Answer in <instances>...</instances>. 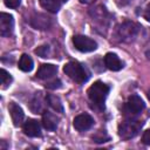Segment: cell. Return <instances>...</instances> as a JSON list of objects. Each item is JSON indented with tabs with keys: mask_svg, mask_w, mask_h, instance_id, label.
Here are the masks:
<instances>
[{
	"mask_svg": "<svg viewBox=\"0 0 150 150\" xmlns=\"http://www.w3.org/2000/svg\"><path fill=\"white\" fill-rule=\"evenodd\" d=\"M87 94L94 107L102 110L104 109V102L109 94V86L103 83L102 81H96L88 88Z\"/></svg>",
	"mask_w": 150,
	"mask_h": 150,
	"instance_id": "1",
	"label": "cell"
},
{
	"mask_svg": "<svg viewBox=\"0 0 150 150\" xmlns=\"http://www.w3.org/2000/svg\"><path fill=\"white\" fill-rule=\"evenodd\" d=\"M66 75L77 83H84L89 79V71L84 66L76 61H70L63 67Z\"/></svg>",
	"mask_w": 150,
	"mask_h": 150,
	"instance_id": "2",
	"label": "cell"
},
{
	"mask_svg": "<svg viewBox=\"0 0 150 150\" xmlns=\"http://www.w3.org/2000/svg\"><path fill=\"white\" fill-rule=\"evenodd\" d=\"M141 30V26L132 21H124L120 23L116 28V36L120 41L123 42H130L135 40V38L138 35Z\"/></svg>",
	"mask_w": 150,
	"mask_h": 150,
	"instance_id": "3",
	"label": "cell"
},
{
	"mask_svg": "<svg viewBox=\"0 0 150 150\" xmlns=\"http://www.w3.org/2000/svg\"><path fill=\"white\" fill-rule=\"evenodd\" d=\"M142 125H143V123L139 121H135V120L123 121L118 125V136L122 139H130L139 132Z\"/></svg>",
	"mask_w": 150,
	"mask_h": 150,
	"instance_id": "4",
	"label": "cell"
},
{
	"mask_svg": "<svg viewBox=\"0 0 150 150\" xmlns=\"http://www.w3.org/2000/svg\"><path fill=\"white\" fill-rule=\"evenodd\" d=\"M73 43H74V47L82 53H89L97 48L96 41L84 35H74Z\"/></svg>",
	"mask_w": 150,
	"mask_h": 150,
	"instance_id": "5",
	"label": "cell"
},
{
	"mask_svg": "<svg viewBox=\"0 0 150 150\" xmlns=\"http://www.w3.org/2000/svg\"><path fill=\"white\" fill-rule=\"evenodd\" d=\"M144 102L138 95H131L124 104V112L128 116L138 115L144 109Z\"/></svg>",
	"mask_w": 150,
	"mask_h": 150,
	"instance_id": "6",
	"label": "cell"
},
{
	"mask_svg": "<svg viewBox=\"0 0 150 150\" xmlns=\"http://www.w3.org/2000/svg\"><path fill=\"white\" fill-rule=\"evenodd\" d=\"M93 124H94V118L89 114H80L73 121V125L77 131H86L90 129Z\"/></svg>",
	"mask_w": 150,
	"mask_h": 150,
	"instance_id": "7",
	"label": "cell"
},
{
	"mask_svg": "<svg viewBox=\"0 0 150 150\" xmlns=\"http://www.w3.org/2000/svg\"><path fill=\"white\" fill-rule=\"evenodd\" d=\"M14 20L11 14L1 13L0 14V34L2 36H9L13 33Z\"/></svg>",
	"mask_w": 150,
	"mask_h": 150,
	"instance_id": "8",
	"label": "cell"
},
{
	"mask_svg": "<svg viewBox=\"0 0 150 150\" xmlns=\"http://www.w3.org/2000/svg\"><path fill=\"white\" fill-rule=\"evenodd\" d=\"M30 25L32 27H34L35 29H48L49 26H50V19L45 15V14H34L32 18H30Z\"/></svg>",
	"mask_w": 150,
	"mask_h": 150,
	"instance_id": "9",
	"label": "cell"
},
{
	"mask_svg": "<svg viewBox=\"0 0 150 150\" xmlns=\"http://www.w3.org/2000/svg\"><path fill=\"white\" fill-rule=\"evenodd\" d=\"M8 109H9V114H11V117H12V121H13V124L15 127H19L22 124L23 122V110L21 109V107L14 102H11L9 105H8Z\"/></svg>",
	"mask_w": 150,
	"mask_h": 150,
	"instance_id": "10",
	"label": "cell"
},
{
	"mask_svg": "<svg viewBox=\"0 0 150 150\" xmlns=\"http://www.w3.org/2000/svg\"><path fill=\"white\" fill-rule=\"evenodd\" d=\"M57 73V67L52 63H43L39 67L36 71V76L41 80H48L52 79Z\"/></svg>",
	"mask_w": 150,
	"mask_h": 150,
	"instance_id": "11",
	"label": "cell"
},
{
	"mask_svg": "<svg viewBox=\"0 0 150 150\" xmlns=\"http://www.w3.org/2000/svg\"><path fill=\"white\" fill-rule=\"evenodd\" d=\"M104 64L108 69L112 71L121 70L123 68V62L120 60V57L114 53H107L104 56Z\"/></svg>",
	"mask_w": 150,
	"mask_h": 150,
	"instance_id": "12",
	"label": "cell"
},
{
	"mask_svg": "<svg viewBox=\"0 0 150 150\" xmlns=\"http://www.w3.org/2000/svg\"><path fill=\"white\" fill-rule=\"evenodd\" d=\"M23 131L29 137H38L41 135V128L36 120H27L23 124Z\"/></svg>",
	"mask_w": 150,
	"mask_h": 150,
	"instance_id": "13",
	"label": "cell"
},
{
	"mask_svg": "<svg viewBox=\"0 0 150 150\" xmlns=\"http://www.w3.org/2000/svg\"><path fill=\"white\" fill-rule=\"evenodd\" d=\"M57 123H59V118L54 114H52L49 111L43 112V115H42V125L45 127V129L53 131L57 128Z\"/></svg>",
	"mask_w": 150,
	"mask_h": 150,
	"instance_id": "14",
	"label": "cell"
},
{
	"mask_svg": "<svg viewBox=\"0 0 150 150\" xmlns=\"http://www.w3.org/2000/svg\"><path fill=\"white\" fill-rule=\"evenodd\" d=\"M39 4L43 9L50 13H56L61 7L60 0H39Z\"/></svg>",
	"mask_w": 150,
	"mask_h": 150,
	"instance_id": "15",
	"label": "cell"
},
{
	"mask_svg": "<svg viewBox=\"0 0 150 150\" xmlns=\"http://www.w3.org/2000/svg\"><path fill=\"white\" fill-rule=\"evenodd\" d=\"M46 100H47L48 105H49L52 109H54V110L57 111V112H63V105H62L61 100H60L59 96L53 95V94H49V95H47V98H46Z\"/></svg>",
	"mask_w": 150,
	"mask_h": 150,
	"instance_id": "16",
	"label": "cell"
},
{
	"mask_svg": "<svg viewBox=\"0 0 150 150\" xmlns=\"http://www.w3.org/2000/svg\"><path fill=\"white\" fill-rule=\"evenodd\" d=\"M33 60L30 56H28L27 54H22L20 60H19V69L22 70V71H30L33 69Z\"/></svg>",
	"mask_w": 150,
	"mask_h": 150,
	"instance_id": "17",
	"label": "cell"
},
{
	"mask_svg": "<svg viewBox=\"0 0 150 150\" xmlns=\"http://www.w3.org/2000/svg\"><path fill=\"white\" fill-rule=\"evenodd\" d=\"M30 109H32V111L35 112V114H40V112L42 111V104H41V98H40V96H39V97L35 96V97L33 98V101H32V103H30Z\"/></svg>",
	"mask_w": 150,
	"mask_h": 150,
	"instance_id": "18",
	"label": "cell"
},
{
	"mask_svg": "<svg viewBox=\"0 0 150 150\" xmlns=\"http://www.w3.org/2000/svg\"><path fill=\"white\" fill-rule=\"evenodd\" d=\"M0 74H1V84H2V88H6L12 82V76L5 69H1Z\"/></svg>",
	"mask_w": 150,
	"mask_h": 150,
	"instance_id": "19",
	"label": "cell"
},
{
	"mask_svg": "<svg viewBox=\"0 0 150 150\" xmlns=\"http://www.w3.org/2000/svg\"><path fill=\"white\" fill-rule=\"evenodd\" d=\"M93 139H94L95 142H97V143H102V142H107V141L109 139V136L105 134V131L100 130L97 134H95V135L93 136Z\"/></svg>",
	"mask_w": 150,
	"mask_h": 150,
	"instance_id": "20",
	"label": "cell"
},
{
	"mask_svg": "<svg viewBox=\"0 0 150 150\" xmlns=\"http://www.w3.org/2000/svg\"><path fill=\"white\" fill-rule=\"evenodd\" d=\"M35 54L41 56V57H47L49 54V47L48 46H41L35 49Z\"/></svg>",
	"mask_w": 150,
	"mask_h": 150,
	"instance_id": "21",
	"label": "cell"
},
{
	"mask_svg": "<svg viewBox=\"0 0 150 150\" xmlns=\"http://www.w3.org/2000/svg\"><path fill=\"white\" fill-rule=\"evenodd\" d=\"M45 86H46V88H48V89H59V88H61V81H60L59 79H55V80H53V81L47 82Z\"/></svg>",
	"mask_w": 150,
	"mask_h": 150,
	"instance_id": "22",
	"label": "cell"
},
{
	"mask_svg": "<svg viewBox=\"0 0 150 150\" xmlns=\"http://www.w3.org/2000/svg\"><path fill=\"white\" fill-rule=\"evenodd\" d=\"M4 2L9 8H18L20 6L21 0H4Z\"/></svg>",
	"mask_w": 150,
	"mask_h": 150,
	"instance_id": "23",
	"label": "cell"
},
{
	"mask_svg": "<svg viewBox=\"0 0 150 150\" xmlns=\"http://www.w3.org/2000/svg\"><path fill=\"white\" fill-rule=\"evenodd\" d=\"M142 141H143L144 144L150 145V129H148V130L144 131V134L142 136Z\"/></svg>",
	"mask_w": 150,
	"mask_h": 150,
	"instance_id": "24",
	"label": "cell"
},
{
	"mask_svg": "<svg viewBox=\"0 0 150 150\" xmlns=\"http://www.w3.org/2000/svg\"><path fill=\"white\" fill-rule=\"evenodd\" d=\"M144 19L145 20H148L149 22H150V4L146 6V8H145V11H144Z\"/></svg>",
	"mask_w": 150,
	"mask_h": 150,
	"instance_id": "25",
	"label": "cell"
},
{
	"mask_svg": "<svg viewBox=\"0 0 150 150\" xmlns=\"http://www.w3.org/2000/svg\"><path fill=\"white\" fill-rule=\"evenodd\" d=\"M95 0H80V2L82 4H93Z\"/></svg>",
	"mask_w": 150,
	"mask_h": 150,
	"instance_id": "26",
	"label": "cell"
},
{
	"mask_svg": "<svg viewBox=\"0 0 150 150\" xmlns=\"http://www.w3.org/2000/svg\"><path fill=\"white\" fill-rule=\"evenodd\" d=\"M1 148H2V149H6V148H7V145L5 144V141H1Z\"/></svg>",
	"mask_w": 150,
	"mask_h": 150,
	"instance_id": "27",
	"label": "cell"
},
{
	"mask_svg": "<svg viewBox=\"0 0 150 150\" xmlns=\"http://www.w3.org/2000/svg\"><path fill=\"white\" fill-rule=\"evenodd\" d=\"M148 98H149V100H150V89H149V90H148Z\"/></svg>",
	"mask_w": 150,
	"mask_h": 150,
	"instance_id": "28",
	"label": "cell"
},
{
	"mask_svg": "<svg viewBox=\"0 0 150 150\" xmlns=\"http://www.w3.org/2000/svg\"><path fill=\"white\" fill-rule=\"evenodd\" d=\"M62 1H67V0H62Z\"/></svg>",
	"mask_w": 150,
	"mask_h": 150,
	"instance_id": "29",
	"label": "cell"
}]
</instances>
